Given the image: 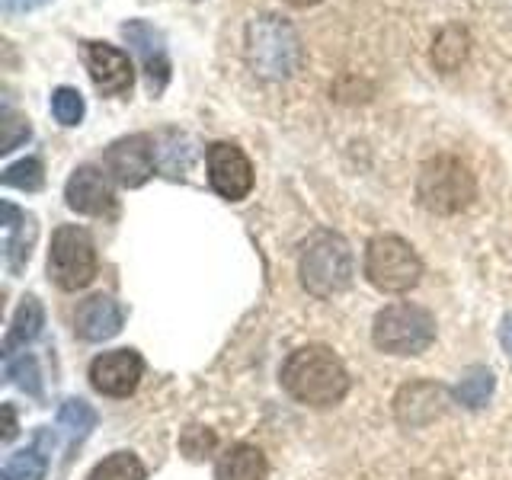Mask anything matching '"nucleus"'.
Segmentation results:
<instances>
[{"mask_svg": "<svg viewBox=\"0 0 512 480\" xmlns=\"http://www.w3.org/2000/svg\"><path fill=\"white\" fill-rule=\"evenodd\" d=\"M84 64L93 87L103 96H122L135 84V68L122 48L109 42H84Z\"/></svg>", "mask_w": 512, "mask_h": 480, "instance_id": "11", "label": "nucleus"}, {"mask_svg": "<svg viewBox=\"0 0 512 480\" xmlns=\"http://www.w3.org/2000/svg\"><path fill=\"white\" fill-rule=\"evenodd\" d=\"M87 480H144V464L132 452H116L96 464Z\"/></svg>", "mask_w": 512, "mask_h": 480, "instance_id": "23", "label": "nucleus"}, {"mask_svg": "<svg viewBox=\"0 0 512 480\" xmlns=\"http://www.w3.org/2000/svg\"><path fill=\"white\" fill-rule=\"evenodd\" d=\"M154 167H157V151L148 135L119 138L103 154V170L125 189H138L148 183Z\"/></svg>", "mask_w": 512, "mask_h": 480, "instance_id": "8", "label": "nucleus"}, {"mask_svg": "<svg viewBox=\"0 0 512 480\" xmlns=\"http://www.w3.org/2000/svg\"><path fill=\"white\" fill-rule=\"evenodd\" d=\"M215 445H218V439H215V432L212 429H202V426H189L183 436H180V448H183V455L189 458V461H202V458H208L215 452Z\"/></svg>", "mask_w": 512, "mask_h": 480, "instance_id": "26", "label": "nucleus"}, {"mask_svg": "<svg viewBox=\"0 0 512 480\" xmlns=\"http://www.w3.org/2000/svg\"><path fill=\"white\" fill-rule=\"evenodd\" d=\"M493 372L484 365H474L464 372V378L458 381V388H455V397H458V404L464 407H471V410H480L490 400L493 394Z\"/></svg>", "mask_w": 512, "mask_h": 480, "instance_id": "19", "label": "nucleus"}, {"mask_svg": "<svg viewBox=\"0 0 512 480\" xmlns=\"http://www.w3.org/2000/svg\"><path fill=\"white\" fill-rule=\"evenodd\" d=\"M0 215H4V231H7V269L13 276H20L29 263V253H32V244H36V218L20 212L13 202H0Z\"/></svg>", "mask_w": 512, "mask_h": 480, "instance_id": "15", "label": "nucleus"}, {"mask_svg": "<svg viewBox=\"0 0 512 480\" xmlns=\"http://www.w3.org/2000/svg\"><path fill=\"white\" fill-rule=\"evenodd\" d=\"M468 32L461 26H445L436 39V48H432V61H436L439 71H458L461 61L468 58Z\"/></svg>", "mask_w": 512, "mask_h": 480, "instance_id": "18", "label": "nucleus"}, {"mask_svg": "<svg viewBox=\"0 0 512 480\" xmlns=\"http://www.w3.org/2000/svg\"><path fill=\"white\" fill-rule=\"evenodd\" d=\"M4 378L13 381L16 388L26 391L29 397H42V375H39V362L32 352H23V356H7L4 359Z\"/></svg>", "mask_w": 512, "mask_h": 480, "instance_id": "21", "label": "nucleus"}, {"mask_svg": "<svg viewBox=\"0 0 512 480\" xmlns=\"http://www.w3.org/2000/svg\"><path fill=\"white\" fill-rule=\"evenodd\" d=\"M0 180H4V186L36 192V189H42V183H45V167H42V160H39V157H23V160H16V164L7 167Z\"/></svg>", "mask_w": 512, "mask_h": 480, "instance_id": "24", "label": "nucleus"}, {"mask_svg": "<svg viewBox=\"0 0 512 480\" xmlns=\"http://www.w3.org/2000/svg\"><path fill=\"white\" fill-rule=\"evenodd\" d=\"M372 340L381 352H391V356H420L436 340V320L420 304H388L375 314Z\"/></svg>", "mask_w": 512, "mask_h": 480, "instance_id": "5", "label": "nucleus"}, {"mask_svg": "<svg viewBox=\"0 0 512 480\" xmlns=\"http://www.w3.org/2000/svg\"><path fill=\"white\" fill-rule=\"evenodd\" d=\"M42 327H45V311H42V301L39 298H23V304L16 308V314H13V324H10V330H7V340H4V359L7 356H13V349L16 346H26V343H32L36 336L42 333Z\"/></svg>", "mask_w": 512, "mask_h": 480, "instance_id": "17", "label": "nucleus"}, {"mask_svg": "<svg viewBox=\"0 0 512 480\" xmlns=\"http://www.w3.org/2000/svg\"><path fill=\"white\" fill-rule=\"evenodd\" d=\"M64 199L80 215H109L112 205H116V196H112L109 186V173L96 170V167H77L71 173L68 186H64Z\"/></svg>", "mask_w": 512, "mask_h": 480, "instance_id": "13", "label": "nucleus"}, {"mask_svg": "<svg viewBox=\"0 0 512 480\" xmlns=\"http://www.w3.org/2000/svg\"><path fill=\"white\" fill-rule=\"evenodd\" d=\"M301 285L314 298H333L352 282V250L333 231H314L301 247Z\"/></svg>", "mask_w": 512, "mask_h": 480, "instance_id": "3", "label": "nucleus"}, {"mask_svg": "<svg viewBox=\"0 0 512 480\" xmlns=\"http://www.w3.org/2000/svg\"><path fill=\"white\" fill-rule=\"evenodd\" d=\"M58 426L68 432L71 442L87 439L93 426H96V410L87 404V400H64L58 410Z\"/></svg>", "mask_w": 512, "mask_h": 480, "instance_id": "20", "label": "nucleus"}, {"mask_svg": "<svg viewBox=\"0 0 512 480\" xmlns=\"http://www.w3.org/2000/svg\"><path fill=\"white\" fill-rule=\"evenodd\" d=\"M208 160V183L221 199L240 202L250 196L253 189V164L247 154L228 141H215L205 154Z\"/></svg>", "mask_w": 512, "mask_h": 480, "instance_id": "10", "label": "nucleus"}, {"mask_svg": "<svg viewBox=\"0 0 512 480\" xmlns=\"http://www.w3.org/2000/svg\"><path fill=\"white\" fill-rule=\"evenodd\" d=\"M477 196V180L468 164L452 154H436L420 167L416 199L432 215H458Z\"/></svg>", "mask_w": 512, "mask_h": 480, "instance_id": "4", "label": "nucleus"}, {"mask_svg": "<svg viewBox=\"0 0 512 480\" xmlns=\"http://www.w3.org/2000/svg\"><path fill=\"white\" fill-rule=\"evenodd\" d=\"M144 375V362L135 349H112L96 356L90 365V381L93 388L106 397H128L135 394L138 381Z\"/></svg>", "mask_w": 512, "mask_h": 480, "instance_id": "12", "label": "nucleus"}, {"mask_svg": "<svg viewBox=\"0 0 512 480\" xmlns=\"http://www.w3.org/2000/svg\"><path fill=\"white\" fill-rule=\"evenodd\" d=\"M84 96H80L74 87H58L52 93V112L55 119L61 125H80V119H84Z\"/></svg>", "mask_w": 512, "mask_h": 480, "instance_id": "25", "label": "nucleus"}, {"mask_svg": "<svg viewBox=\"0 0 512 480\" xmlns=\"http://www.w3.org/2000/svg\"><path fill=\"white\" fill-rule=\"evenodd\" d=\"M48 279L64 292L87 288L96 279V247L93 237L77 224H61L52 234L48 250Z\"/></svg>", "mask_w": 512, "mask_h": 480, "instance_id": "7", "label": "nucleus"}, {"mask_svg": "<svg viewBox=\"0 0 512 480\" xmlns=\"http://www.w3.org/2000/svg\"><path fill=\"white\" fill-rule=\"evenodd\" d=\"M122 39L128 42L132 55L138 58L141 71H144V84H148L151 96H157L170 80V55H167L164 32L151 26L148 20H128V23H122Z\"/></svg>", "mask_w": 512, "mask_h": 480, "instance_id": "9", "label": "nucleus"}, {"mask_svg": "<svg viewBox=\"0 0 512 480\" xmlns=\"http://www.w3.org/2000/svg\"><path fill=\"white\" fill-rule=\"evenodd\" d=\"M29 122L23 116H16V112L4 109V138H0V154H10L20 148L23 141H29Z\"/></svg>", "mask_w": 512, "mask_h": 480, "instance_id": "27", "label": "nucleus"}, {"mask_svg": "<svg viewBox=\"0 0 512 480\" xmlns=\"http://www.w3.org/2000/svg\"><path fill=\"white\" fill-rule=\"evenodd\" d=\"M282 388L298 404L308 407H333L349 391V372L333 349L327 346H304L295 349L282 365Z\"/></svg>", "mask_w": 512, "mask_h": 480, "instance_id": "1", "label": "nucleus"}, {"mask_svg": "<svg viewBox=\"0 0 512 480\" xmlns=\"http://www.w3.org/2000/svg\"><path fill=\"white\" fill-rule=\"evenodd\" d=\"M266 455L256 445L240 442L215 464V480H266Z\"/></svg>", "mask_w": 512, "mask_h": 480, "instance_id": "16", "label": "nucleus"}, {"mask_svg": "<svg viewBox=\"0 0 512 480\" xmlns=\"http://www.w3.org/2000/svg\"><path fill=\"white\" fill-rule=\"evenodd\" d=\"M500 343H503V349L512 356V314H506L503 317V327H500Z\"/></svg>", "mask_w": 512, "mask_h": 480, "instance_id": "30", "label": "nucleus"}, {"mask_svg": "<svg viewBox=\"0 0 512 480\" xmlns=\"http://www.w3.org/2000/svg\"><path fill=\"white\" fill-rule=\"evenodd\" d=\"M285 4H292V7H314V4H320V0H285Z\"/></svg>", "mask_w": 512, "mask_h": 480, "instance_id": "31", "label": "nucleus"}, {"mask_svg": "<svg viewBox=\"0 0 512 480\" xmlns=\"http://www.w3.org/2000/svg\"><path fill=\"white\" fill-rule=\"evenodd\" d=\"M13 436H16V413H13V407L7 404V407H4V436H0V439H4V442H13Z\"/></svg>", "mask_w": 512, "mask_h": 480, "instance_id": "29", "label": "nucleus"}, {"mask_svg": "<svg viewBox=\"0 0 512 480\" xmlns=\"http://www.w3.org/2000/svg\"><path fill=\"white\" fill-rule=\"evenodd\" d=\"M301 39L295 26L276 13H263L247 26V61L256 77L288 80L301 68Z\"/></svg>", "mask_w": 512, "mask_h": 480, "instance_id": "2", "label": "nucleus"}, {"mask_svg": "<svg viewBox=\"0 0 512 480\" xmlns=\"http://www.w3.org/2000/svg\"><path fill=\"white\" fill-rule=\"evenodd\" d=\"M48 461L39 448H23V452H13L4 461V471H0V480H45Z\"/></svg>", "mask_w": 512, "mask_h": 480, "instance_id": "22", "label": "nucleus"}, {"mask_svg": "<svg viewBox=\"0 0 512 480\" xmlns=\"http://www.w3.org/2000/svg\"><path fill=\"white\" fill-rule=\"evenodd\" d=\"M365 276L378 292L400 295L420 282L423 276V260L416 250L400 240L397 234H378L365 250Z\"/></svg>", "mask_w": 512, "mask_h": 480, "instance_id": "6", "label": "nucleus"}, {"mask_svg": "<svg viewBox=\"0 0 512 480\" xmlns=\"http://www.w3.org/2000/svg\"><path fill=\"white\" fill-rule=\"evenodd\" d=\"M122 320L125 314L119 308V301H112L109 295H93L87 301H80V308L74 314V330L80 340L103 343L122 330Z\"/></svg>", "mask_w": 512, "mask_h": 480, "instance_id": "14", "label": "nucleus"}, {"mask_svg": "<svg viewBox=\"0 0 512 480\" xmlns=\"http://www.w3.org/2000/svg\"><path fill=\"white\" fill-rule=\"evenodd\" d=\"M0 4H4V13L16 16V13H32V10H39V7L48 4V0H0Z\"/></svg>", "mask_w": 512, "mask_h": 480, "instance_id": "28", "label": "nucleus"}]
</instances>
